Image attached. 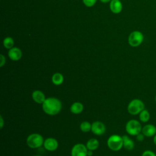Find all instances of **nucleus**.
Segmentation results:
<instances>
[{
    "label": "nucleus",
    "mask_w": 156,
    "mask_h": 156,
    "mask_svg": "<svg viewBox=\"0 0 156 156\" xmlns=\"http://www.w3.org/2000/svg\"><path fill=\"white\" fill-rule=\"evenodd\" d=\"M4 125V119L2 118V116L1 115L0 116V128L2 129Z\"/></svg>",
    "instance_id": "nucleus-25"
},
{
    "label": "nucleus",
    "mask_w": 156,
    "mask_h": 156,
    "mask_svg": "<svg viewBox=\"0 0 156 156\" xmlns=\"http://www.w3.org/2000/svg\"><path fill=\"white\" fill-rule=\"evenodd\" d=\"M110 10L113 13H119L122 9V5L119 0H112L110 4Z\"/></svg>",
    "instance_id": "nucleus-13"
},
{
    "label": "nucleus",
    "mask_w": 156,
    "mask_h": 156,
    "mask_svg": "<svg viewBox=\"0 0 156 156\" xmlns=\"http://www.w3.org/2000/svg\"><path fill=\"white\" fill-rule=\"evenodd\" d=\"M107 144L110 150L113 151H118L123 147L122 138L118 135H112L108 138Z\"/></svg>",
    "instance_id": "nucleus-4"
},
{
    "label": "nucleus",
    "mask_w": 156,
    "mask_h": 156,
    "mask_svg": "<svg viewBox=\"0 0 156 156\" xmlns=\"http://www.w3.org/2000/svg\"><path fill=\"white\" fill-rule=\"evenodd\" d=\"M83 110V105L80 102H75L71 104L70 111L72 113L77 115L82 112Z\"/></svg>",
    "instance_id": "nucleus-15"
},
{
    "label": "nucleus",
    "mask_w": 156,
    "mask_h": 156,
    "mask_svg": "<svg viewBox=\"0 0 156 156\" xmlns=\"http://www.w3.org/2000/svg\"><path fill=\"white\" fill-rule=\"evenodd\" d=\"M14 44V40L12 37H7L5 38L3 40V45L4 46L8 49H10L13 48Z\"/></svg>",
    "instance_id": "nucleus-19"
},
{
    "label": "nucleus",
    "mask_w": 156,
    "mask_h": 156,
    "mask_svg": "<svg viewBox=\"0 0 156 156\" xmlns=\"http://www.w3.org/2000/svg\"><path fill=\"white\" fill-rule=\"evenodd\" d=\"M64 80L63 76L60 73H54L52 77H51V81L53 84L55 85H60L62 84Z\"/></svg>",
    "instance_id": "nucleus-17"
},
{
    "label": "nucleus",
    "mask_w": 156,
    "mask_h": 156,
    "mask_svg": "<svg viewBox=\"0 0 156 156\" xmlns=\"http://www.w3.org/2000/svg\"><path fill=\"white\" fill-rule=\"evenodd\" d=\"M112 0H100L101 2H103V3H107V2H108L110 1H111Z\"/></svg>",
    "instance_id": "nucleus-28"
},
{
    "label": "nucleus",
    "mask_w": 156,
    "mask_h": 156,
    "mask_svg": "<svg viewBox=\"0 0 156 156\" xmlns=\"http://www.w3.org/2000/svg\"><path fill=\"white\" fill-rule=\"evenodd\" d=\"M32 98L34 102L40 104H42L46 99L44 93L41 90H35L32 92Z\"/></svg>",
    "instance_id": "nucleus-12"
},
{
    "label": "nucleus",
    "mask_w": 156,
    "mask_h": 156,
    "mask_svg": "<svg viewBox=\"0 0 156 156\" xmlns=\"http://www.w3.org/2000/svg\"><path fill=\"white\" fill-rule=\"evenodd\" d=\"M91 131L96 135H103L105 132V126L101 121H94L91 124Z\"/></svg>",
    "instance_id": "nucleus-9"
},
{
    "label": "nucleus",
    "mask_w": 156,
    "mask_h": 156,
    "mask_svg": "<svg viewBox=\"0 0 156 156\" xmlns=\"http://www.w3.org/2000/svg\"><path fill=\"white\" fill-rule=\"evenodd\" d=\"M143 40V34L138 30H135L130 34L128 37V43L132 47H137L142 43Z\"/></svg>",
    "instance_id": "nucleus-6"
},
{
    "label": "nucleus",
    "mask_w": 156,
    "mask_h": 156,
    "mask_svg": "<svg viewBox=\"0 0 156 156\" xmlns=\"http://www.w3.org/2000/svg\"><path fill=\"white\" fill-rule=\"evenodd\" d=\"M0 58H1V63H0V66L2 67L5 63V57L3 54L0 55Z\"/></svg>",
    "instance_id": "nucleus-24"
},
{
    "label": "nucleus",
    "mask_w": 156,
    "mask_h": 156,
    "mask_svg": "<svg viewBox=\"0 0 156 156\" xmlns=\"http://www.w3.org/2000/svg\"><path fill=\"white\" fill-rule=\"evenodd\" d=\"M9 57L13 61H18L22 57V52L21 49L17 47H13L10 49L8 52Z\"/></svg>",
    "instance_id": "nucleus-11"
},
{
    "label": "nucleus",
    "mask_w": 156,
    "mask_h": 156,
    "mask_svg": "<svg viewBox=\"0 0 156 156\" xmlns=\"http://www.w3.org/2000/svg\"><path fill=\"white\" fill-rule=\"evenodd\" d=\"M144 137H145V136L144 135V134L142 132H141L136 135V139L138 141H143L144 140Z\"/></svg>",
    "instance_id": "nucleus-23"
},
{
    "label": "nucleus",
    "mask_w": 156,
    "mask_h": 156,
    "mask_svg": "<svg viewBox=\"0 0 156 156\" xmlns=\"http://www.w3.org/2000/svg\"><path fill=\"white\" fill-rule=\"evenodd\" d=\"M82 1L85 6L88 7H91L96 4L97 0H82Z\"/></svg>",
    "instance_id": "nucleus-21"
},
{
    "label": "nucleus",
    "mask_w": 156,
    "mask_h": 156,
    "mask_svg": "<svg viewBox=\"0 0 156 156\" xmlns=\"http://www.w3.org/2000/svg\"><path fill=\"white\" fill-rule=\"evenodd\" d=\"M155 102H156V94H155Z\"/></svg>",
    "instance_id": "nucleus-29"
},
{
    "label": "nucleus",
    "mask_w": 156,
    "mask_h": 156,
    "mask_svg": "<svg viewBox=\"0 0 156 156\" xmlns=\"http://www.w3.org/2000/svg\"><path fill=\"white\" fill-rule=\"evenodd\" d=\"M142 126L139 121L136 119H130L126 124L125 129L126 132L132 136H136L141 132Z\"/></svg>",
    "instance_id": "nucleus-5"
},
{
    "label": "nucleus",
    "mask_w": 156,
    "mask_h": 156,
    "mask_svg": "<svg viewBox=\"0 0 156 156\" xmlns=\"http://www.w3.org/2000/svg\"><path fill=\"white\" fill-rule=\"evenodd\" d=\"M139 119L140 121L142 122H147L150 119V113L146 109L143 110L139 113Z\"/></svg>",
    "instance_id": "nucleus-18"
},
{
    "label": "nucleus",
    "mask_w": 156,
    "mask_h": 156,
    "mask_svg": "<svg viewBox=\"0 0 156 156\" xmlns=\"http://www.w3.org/2000/svg\"><path fill=\"white\" fill-rule=\"evenodd\" d=\"M93 154V151L91 150H88L87 152V156H92Z\"/></svg>",
    "instance_id": "nucleus-26"
},
{
    "label": "nucleus",
    "mask_w": 156,
    "mask_h": 156,
    "mask_svg": "<svg viewBox=\"0 0 156 156\" xmlns=\"http://www.w3.org/2000/svg\"><path fill=\"white\" fill-rule=\"evenodd\" d=\"M43 146L46 150L52 152L57 150V149L58 148V142L54 138H47L44 141Z\"/></svg>",
    "instance_id": "nucleus-8"
},
{
    "label": "nucleus",
    "mask_w": 156,
    "mask_h": 156,
    "mask_svg": "<svg viewBox=\"0 0 156 156\" xmlns=\"http://www.w3.org/2000/svg\"><path fill=\"white\" fill-rule=\"evenodd\" d=\"M34 156H41V155H34Z\"/></svg>",
    "instance_id": "nucleus-30"
},
{
    "label": "nucleus",
    "mask_w": 156,
    "mask_h": 156,
    "mask_svg": "<svg viewBox=\"0 0 156 156\" xmlns=\"http://www.w3.org/2000/svg\"><path fill=\"white\" fill-rule=\"evenodd\" d=\"M144 102L139 99H132L127 105V112L131 115H136L144 109Z\"/></svg>",
    "instance_id": "nucleus-3"
},
{
    "label": "nucleus",
    "mask_w": 156,
    "mask_h": 156,
    "mask_svg": "<svg viewBox=\"0 0 156 156\" xmlns=\"http://www.w3.org/2000/svg\"><path fill=\"white\" fill-rule=\"evenodd\" d=\"M99 144V143L97 139L90 138L87 141L86 143V147L88 150H91L94 151L98 148Z\"/></svg>",
    "instance_id": "nucleus-16"
},
{
    "label": "nucleus",
    "mask_w": 156,
    "mask_h": 156,
    "mask_svg": "<svg viewBox=\"0 0 156 156\" xmlns=\"http://www.w3.org/2000/svg\"><path fill=\"white\" fill-rule=\"evenodd\" d=\"M80 129L83 132H88L91 131V124L88 121H83L80 124Z\"/></svg>",
    "instance_id": "nucleus-20"
},
{
    "label": "nucleus",
    "mask_w": 156,
    "mask_h": 156,
    "mask_svg": "<svg viewBox=\"0 0 156 156\" xmlns=\"http://www.w3.org/2000/svg\"><path fill=\"white\" fill-rule=\"evenodd\" d=\"M153 142H154V144L156 146V134L154 136V139H153Z\"/></svg>",
    "instance_id": "nucleus-27"
},
{
    "label": "nucleus",
    "mask_w": 156,
    "mask_h": 156,
    "mask_svg": "<svg viewBox=\"0 0 156 156\" xmlns=\"http://www.w3.org/2000/svg\"><path fill=\"white\" fill-rule=\"evenodd\" d=\"M43 112L50 116H54L60 113L62 108V102L56 98L49 97L41 104Z\"/></svg>",
    "instance_id": "nucleus-1"
},
{
    "label": "nucleus",
    "mask_w": 156,
    "mask_h": 156,
    "mask_svg": "<svg viewBox=\"0 0 156 156\" xmlns=\"http://www.w3.org/2000/svg\"><path fill=\"white\" fill-rule=\"evenodd\" d=\"M141 132L146 137H152L156 134V127L152 124H147L142 127Z\"/></svg>",
    "instance_id": "nucleus-10"
},
{
    "label": "nucleus",
    "mask_w": 156,
    "mask_h": 156,
    "mask_svg": "<svg viewBox=\"0 0 156 156\" xmlns=\"http://www.w3.org/2000/svg\"><path fill=\"white\" fill-rule=\"evenodd\" d=\"M122 140H123V147L124 149L128 151H131L135 147V144L133 141L129 138L127 135H123L122 136Z\"/></svg>",
    "instance_id": "nucleus-14"
},
{
    "label": "nucleus",
    "mask_w": 156,
    "mask_h": 156,
    "mask_svg": "<svg viewBox=\"0 0 156 156\" xmlns=\"http://www.w3.org/2000/svg\"><path fill=\"white\" fill-rule=\"evenodd\" d=\"M88 149L86 145L77 143L73 146L71 151V156H87Z\"/></svg>",
    "instance_id": "nucleus-7"
},
{
    "label": "nucleus",
    "mask_w": 156,
    "mask_h": 156,
    "mask_svg": "<svg viewBox=\"0 0 156 156\" xmlns=\"http://www.w3.org/2000/svg\"><path fill=\"white\" fill-rule=\"evenodd\" d=\"M141 156H156V154L151 150H146L142 153Z\"/></svg>",
    "instance_id": "nucleus-22"
},
{
    "label": "nucleus",
    "mask_w": 156,
    "mask_h": 156,
    "mask_svg": "<svg viewBox=\"0 0 156 156\" xmlns=\"http://www.w3.org/2000/svg\"><path fill=\"white\" fill-rule=\"evenodd\" d=\"M44 141V140L41 135L37 133H34L30 134L27 136L26 143L30 148L37 149L43 145Z\"/></svg>",
    "instance_id": "nucleus-2"
}]
</instances>
